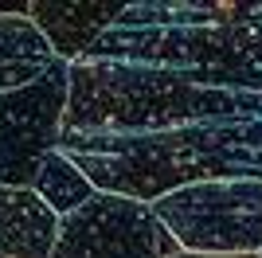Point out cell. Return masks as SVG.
<instances>
[{"label":"cell","instance_id":"obj_1","mask_svg":"<svg viewBox=\"0 0 262 258\" xmlns=\"http://www.w3.org/2000/svg\"><path fill=\"white\" fill-rule=\"evenodd\" d=\"M86 63H133L184 75L196 86L262 94V8L235 4L227 24L192 28H110L82 55Z\"/></svg>","mask_w":262,"mask_h":258},{"label":"cell","instance_id":"obj_2","mask_svg":"<svg viewBox=\"0 0 262 258\" xmlns=\"http://www.w3.org/2000/svg\"><path fill=\"white\" fill-rule=\"evenodd\" d=\"M180 254H262V180H204L153 204Z\"/></svg>","mask_w":262,"mask_h":258},{"label":"cell","instance_id":"obj_3","mask_svg":"<svg viewBox=\"0 0 262 258\" xmlns=\"http://www.w3.org/2000/svg\"><path fill=\"white\" fill-rule=\"evenodd\" d=\"M176 239L161 227L153 204L118 192H94L59 219L51 258H172Z\"/></svg>","mask_w":262,"mask_h":258},{"label":"cell","instance_id":"obj_4","mask_svg":"<svg viewBox=\"0 0 262 258\" xmlns=\"http://www.w3.org/2000/svg\"><path fill=\"white\" fill-rule=\"evenodd\" d=\"M71 102V63H59L39 82L0 94V188H32L39 161L63 145Z\"/></svg>","mask_w":262,"mask_h":258},{"label":"cell","instance_id":"obj_5","mask_svg":"<svg viewBox=\"0 0 262 258\" xmlns=\"http://www.w3.org/2000/svg\"><path fill=\"white\" fill-rule=\"evenodd\" d=\"M24 12L39 24V32L47 35V43L63 63H78L90 51V43L118 24L125 4L121 0H106V4L102 0H75V4L71 0H59V4L43 0V4H28Z\"/></svg>","mask_w":262,"mask_h":258},{"label":"cell","instance_id":"obj_6","mask_svg":"<svg viewBox=\"0 0 262 258\" xmlns=\"http://www.w3.org/2000/svg\"><path fill=\"white\" fill-rule=\"evenodd\" d=\"M59 215L32 188H0V258H51Z\"/></svg>","mask_w":262,"mask_h":258},{"label":"cell","instance_id":"obj_7","mask_svg":"<svg viewBox=\"0 0 262 258\" xmlns=\"http://www.w3.org/2000/svg\"><path fill=\"white\" fill-rule=\"evenodd\" d=\"M55 63L59 55L28 12H0V94L39 82Z\"/></svg>","mask_w":262,"mask_h":258},{"label":"cell","instance_id":"obj_8","mask_svg":"<svg viewBox=\"0 0 262 258\" xmlns=\"http://www.w3.org/2000/svg\"><path fill=\"white\" fill-rule=\"evenodd\" d=\"M32 192L43 200L47 207H51L59 219L63 215H71L75 207H82L90 200V196L98 192L94 184L82 176V168H78L67 153H47L43 161H39V172H35V184H32Z\"/></svg>","mask_w":262,"mask_h":258},{"label":"cell","instance_id":"obj_9","mask_svg":"<svg viewBox=\"0 0 262 258\" xmlns=\"http://www.w3.org/2000/svg\"><path fill=\"white\" fill-rule=\"evenodd\" d=\"M172 258H204V254H172ZM231 258H262V254H231Z\"/></svg>","mask_w":262,"mask_h":258}]
</instances>
